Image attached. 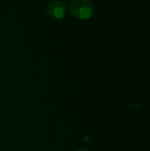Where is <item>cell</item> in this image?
I'll return each instance as SVG.
<instances>
[{
	"instance_id": "3",
	"label": "cell",
	"mask_w": 150,
	"mask_h": 151,
	"mask_svg": "<svg viewBox=\"0 0 150 151\" xmlns=\"http://www.w3.org/2000/svg\"><path fill=\"white\" fill-rule=\"evenodd\" d=\"M77 151H88V149H79V150H77Z\"/></svg>"
},
{
	"instance_id": "1",
	"label": "cell",
	"mask_w": 150,
	"mask_h": 151,
	"mask_svg": "<svg viewBox=\"0 0 150 151\" xmlns=\"http://www.w3.org/2000/svg\"><path fill=\"white\" fill-rule=\"evenodd\" d=\"M94 4L90 0H72L69 5V12L74 18L88 20L94 14Z\"/></svg>"
},
{
	"instance_id": "2",
	"label": "cell",
	"mask_w": 150,
	"mask_h": 151,
	"mask_svg": "<svg viewBox=\"0 0 150 151\" xmlns=\"http://www.w3.org/2000/svg\"><path fill=\"white\" fill-rule=\"evenodd\" d=\"M67 4L62 0H52L47 5V14L54 20H61L67 14Z\"/></svg>"
}]
</instances>
